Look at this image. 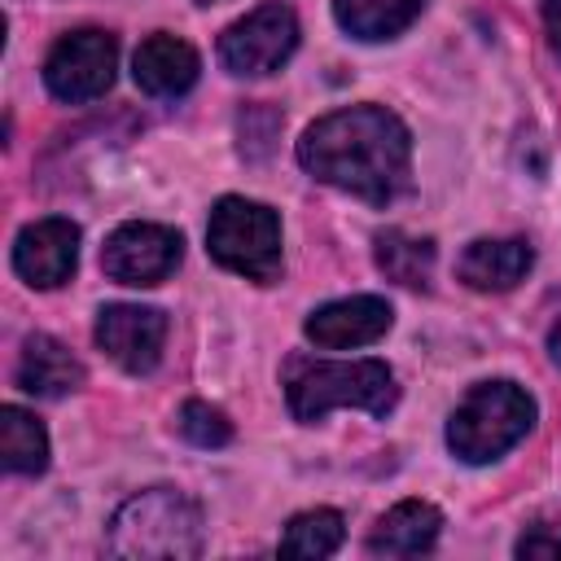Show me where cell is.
<instances>
[{
    "label": "cell",
    "instance_id": "cell-1",
    "mask_svg": "<svg viewBox=\"0 0 561 561\" xmlns=\"http://www.w3.org/2000/svg\"><path fill=\"white\" fill-rule=\"evenodd\" d=\"M298 162L307 175L386 206L412 184V136L386 105H351L302 131Z\"/></svg>",
    "mask_w": 561,
    "mask_h": 561
},
{
    "label": "cell",
    "instance_id": "cell-2",
    "mask_svg": "<svg viewBox=\"0 0 561 561\" xmlns=\"http://www.w3.org/2000/svg\"><path fill=\"white\" fill-rule=\"evenodd\" d=\"M105 548L127 561H193L202 552V508L175 486H149L118 504Z\"/></svg>",
    "mask_w": 561,
    "mask_h": 561
},
{
    "label": "cell",
    "instance_id": "cell-3",
    "mask_svg": "<svg viewBox=\"0 0 561 561\" xmlns=\"http://www.w3.org/2000/svg\"><path fill=\"white\" fill-rule=\"evenodd\" d=\"M535 425V399L517 381H482L473 386L447 421V447L469 460L486 465L517 447Z\"/></svg>",
    "mask_w": 561,
    "mask_h": 561
},
{
    "label": "cell",
    "instance_id": "cell-4",
    "mask_svg": "<svg viewBox=\"0 0 561 561\" xmlns=\"http://www.w3.org/2000/svg\"><path fill=\"white\" fill-rule=\"evenodd\" d=\"M206 250L219 267L267 285L280 276V219L263 202L219 197L206 224Z\"/></svg>",
    "mask_w": 561,
    "mask_h": 561
},
{
    "label": "cell",
    "instance_id": "cell-5",
    "mask_svg": "<svg viewBox=\"0 0 561 561\" xmlns=\"http://www.w3.org/2000/svg\"><path fill=\"white\" fill-rule=\"evenodd\" d=\"M394 399H399V386L381 359L311 364L289 381V412L298 421H320L329 408H364L373 416H386Z\"/></svg>",
    "mask_w": 561,
    "mask_h": 561
},
{
    "label": "cell",
    "instance_id": "cell-6",
    "mask_svg": "<svg viewBox=\"0 0 561 561\" xmlns=\"http://www.w3.org/2000/svg\"><path fill=\"white\" fill-rule=\"evenodd\" d=\"M294 48H298V18L280 0L259 4L254 13H245L219 35V61L245 79L280 70L294 57Z\"/></svg>",
    "mask_w": 561,
    "mask_h": 561
},
{
    "label": "cell",
    "instance_id": "cell-7",
    "mask_svg": "<svg viewBox=\"0 0 561 561\" xmlns=\"http://www.w3.org/2000/svg\"><path fill=\"white\" fill-rule=\"evenodd\" d=\"M114 66H118V39L110 31L83 26L53 44V53L44 57V83L57 101L79 105V101H96L114 83Z\"/></svg>",
    "mask_w": 561,
    "mask_h": 561
},
{
    "label": "cell",
    "instance_id": "cell-8",
    "mask_svg": "<svg viewBox=\"0 0 561 561\" xmlns=\"http://www.w3.org/2000/svg\"><path fill=\"white\" fill-rule=\"evenodd\" d=\"M184 237L167 224H123L101 250V267L118 285H158L180 267Z\"/></svg>",
    "mask_w": 561,
    "mask_h": 561
},
{
    "label": "cell",
    "instance_id": "cell-9",
    "mask_svg": "<svg viewBox=\"0 0 561 561\" xmlns=\"http://www.w3.org/2000/svg\"><path fill=\"white\" fill-rule=\"evenodd\" d=\"M79 263V228L61 215L35 219L13 241V272L35 289H57L75 276Z\"/></svg>",
    "mask_w": 561,
    "mask_h": 561
},
{
    "label": "cell",
    "instance_id": "cell-10",
    "mask_svg": "<svg viewBox=\"0 0 561 561\" xmlns=\"http://www.w3.org/2000/svg\"><path fill=\"white\" fill-rule=\"evenodd\" d=\"M167 342V316L158 307H131L114 302L96 316V346L127 373H149L162 359Z\"/></svg>",
    "mask_w": 561,
    "mask_h": 561
},
{
    "label": "cell",
    "instance_id": "cell-11",
    "mask_svg": "<svg viewBox=\"0 0 561 561\" xmlns=\"http://www.w3.org/2000/svg\"><path fill=\"white\" fill-rule=\"evenodd\" d=\"M394 311L386 298L377 294H355V298H337V302H324L307 316L302 333L316 342V346H329V351H342V346H368L377 342L386 329H390Z\"/></svg>",
    "mask_w": 561,
    "mask_h": 561
},
{
    "label": "cell",
    "instance_id": "cell-12",
    "mask_svg": "<svg viewBox=\"0 0 561 561\" xmlns=\"http://www.w3.org/2000/svg\"><path fill=\"white\" fill-rule=\"evenodd\" d=\"M530 263H535V250L522 237H478V241L465 245L456 272L469 289L504 294L530 272Z\"/></svg>",
    "mask_w": 561,
    "mask_h": 561
},
{
    "label": "cell",
    "instance_id": "cell-13",
    "mask_svg": "<svg viewBox=\"0 0 561 561\" xmlns=\"http://www.w3.org/2000/svg\"><path fill=\"white\" fill-rule=\"evenodd\" d=\"M197 70L202 66H197L193 44L167 31L149 35L131 57V75L149 96H184L197 83Z\"/></svg>",
    "mask_w": 561,
    "mask_h": 561
},
{
    "label": "cell",
    "instance_id": "cell-14",
    "mask_svg": "<svg viewBox=\"0 0 561 561\" xmlns=\"http://www.w3.org/2000/svg\"><path fill=\"white\" fill-rule=\"evenodd\" d=\"M18 386L26 394H39V399H61L70 390L83 386V364L70 355V346H61L57 337L48 333H31L22 342V355H18Z\"/></svg>",
    "mask_w": 561,
    "mask_h": 561
},
{
    "label": "cell",
    "instance_id": "cell-15",
    "mask_svg": "<svg viewBox=\"0 0 561 561\" xmlns=\"http://www.w3.org/2000/svg\"><path fill=\"white\" fill-rule=\"evenodd\" d=\"M438 508L425 500H403L394 504L368 535V552L373 557H421L438 543Z\"/></svg>",
    "mask_w": 561,
    "mask_h": 561
},
{
    "label": "cell",
    "instance_id": "cell-16",
    "mask_svg": "<svg viewBox=\"0 0 561 561\" xmlns=\"http://www.w3.org/2000/svg\"><path fill=\"white\" fill-rule=\"evenodd\" d=\"M425 0H333V18L355 39H390L421 18Z\"/></svg>",
    "mask_w": 561,
    "mask_h": 561
},
{
    "label": "cell",
    "instance_id": "cell-17",
    "mask_svg": "<svg viewBox=\"0 0 561 561\" xmlns=\"http://www.w3.org/2000/svg\"><path fill=\"white\" fill-rule=\"evenodd\" d=\"M373 254H377V267H381L390 280L408 285V289H425L430 276H434V241L412 237V232H403V228L377 232Z\"/></svg>",
    "mask_w": 561,
    "mask_h": 561
},
{
    "label": "cell",
    "instance_id": "cell-18",
    "mask_svg": "<svg viewBox=\"0 0 561 561\" xmlns=\"http://www.w3.org/2000/svg\"><path fill=\"white\" fill-rule=\"evenodd\" d=\"M0 456L9 473H44L48 469V434L22 408H0Z\"/></svg>",
    "mask_w": 561,
    "mask_h": 561
},
{
    "label": "cell",
    "instance_id": "cell-19",
    "mask_svg": "<svg viewBox=\"0 0 561 561\" xmlns=\"http://www.w3.org/2000/svg\"><path fill=\"white\" fill-rule=\"evenodd\" d=\"M342 535H346L342 513H333V508H307V513H298L285 526L280 552L285 557H329V552L342 548Z\"/></svg>",
    "mask_w": 561,
    "mask_h": 561
},
{
    "label": "cell",
    "instance_id": "cell-20",
    "mask_svg": "<svg viewBox=\"0 0 561 561\" xmlns=\"http://www.w3.org/2000/svg\"><path fill=\"white\" fill-rule=\"evenodd\" d=\"M180 434L193 443V447H224L232 438V425L219 408L202 403V399H188L180 408Z\"/></svg>",
    "mask_w": 561,
    "mask_h": 561
},
{
    "label": "cell",
    "instance_id": "cell-21",
    "mask_svg": "<svg viewBox=\"0 0 561 561\" xmlns=\"http://www.w3.org/2000/svg\"><path fill=\"white\" fill-rule=\"evenodd\" d=\"M517 557H561V526H535L517 539Z\"/></svg>",
    "mask_w": 561,
    "mask_h": 561
},
{
    "label": "cell",
    "instance_id": "cell-22",
    "mask_svg": "<svg viewBox=\"0 0 561 561\" xmlns=\"http://www.w3.org/2000/svg\"><path fill=\"white\" fill-rule=\"evenodd\" d=\"M543 26H548V44L561 57V0H543Z\"/></svg>",
    "mask_w": 561,
    "mask_h": 561
},
{
    "label": "cell",
    "instance_id": "cell-23",
    "mask_svg": "<svg viewBox=\"0 0 561 561\" xmlns=\"http://www.w3.org/2000/svg\"><path fill=\"white\" fill-rule=\"evenodd\" d=\"M548 351H552V364L561 368V320L552 324V333H548Z\"/></svg>",
    "mask_w": 561,
    "mask_h": 561
},
{
    "label": "cell",
    "instance_id": "cell-24",
    "mask_svg": "<svg viewBox=\"0 0 561 561\" xmlns=\"http://www.w3.org/2000/svg\"><path fill=\"white\" fill-rule=\"evenodd\" d=\"M197 4H219V0H197Z\"/></svg>",
    "mask_w": 561,
    "mask_h": 561
}]
</instances>
